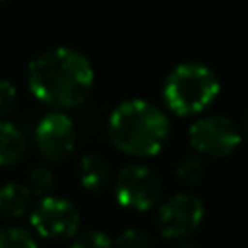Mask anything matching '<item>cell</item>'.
Returning <instances> with one entry per match:
<instances>
[{
  "label": "cell",
  "instance_id": "obj_9",
  "mask_svg": "<svg viewBox=\"0 0 248 248\" xmlns=\"http://www.w3.org/2000/svg\"><path fill=\"white\" fill-rule=\"evenodd\" d=\"M78 178L87 192L99 194L110 182V167L101 155L85 153L78 163Z\"/></svg>",
  "mask_w": 248,
  "mask_h": 248
},
{
  "label": "cell",
  "instance_id": "obj_14",
  "mask_svg": "<svg viewBox=\"0 0 248 248\" xmlns=\"http://www.w3.org/2000/svg\"><path fill=\"white\" fill-rule=\"evenodd\" d=\"M203 172H205V165H203V159L198 155H188L176 165V176L186 184L200 182Z\"/></svg>",
  "mask_w": 248,
  "mask_h": 248
},
{
  "label": "cell",
  "instance_id": "obj_5",
  "mask_svg": "<svg viewBox=\"0 0 248 248\" xmlns=\"http://www.w3.org/2000/svg\"><path fill=\"white\" fill-rule=\"evenodd\" d=\"M31 227L33 231L46 240H70L79 231V211L78 207L58 196H45L39 198L31 211Z\"/></svg>",
  "mask_w": 248,
  "mask_h": 248
},
{
  "label": "cell",
  "instance_id": "obj_11",
  "mask_svg": "<svg viewBox=\"0 0 248 248\" xmlns=\"http://www.w3.org/2000/svg\"><path fill=\"white\" fill-rule=\"evenodd\" d=\"M31 190L23 182H6L0 186V217L16 219L27 213L31 205Z\"/></svg>",
  "mask_w": 248,
  "mask_h": 248
},
{
  "label": "cell",
  "instance_id": "obj_4",
  "mask_svg": "<svg viewBox=\"0 0 248 248\" xmlns=\"http://www.w3.org/2000/svg\"><path fill=\"white\" fill-rule=\"evenodd\" d=\"M161 192L163 184L159 174L143 163H130L122 167L114 178L116 202L132 211H147L155 207Z\"/></svg>",
  "mask_w": 248,
  "mask_h": 248
},
{
  "label": "cell",
  "instance_id": "obj_16",
  "mask_svg": "<svg viewBox=\"0 0 248 248\" xmlns=\"http://www.w3.org/2000/svg\"><path fill=\"white\" fill-rule=\"evenodd\" d=\"M149 246H151L149 236L138 229H126L114 240V248H149Z\"/></svg>",
  "mask_w": 248,
  "mask_h": 248
},
{
  "label": "cell",
  "instance_id": "obj_20",
  "mask_svg": "<svg viewBox=\"0 0 248 248\" xmlns=\"http://www.w3.org/2000/svg\"><path fill=\"white\" fill-rule=\"evenodd\" d=\"M4 2H6V0H0V4H4Z\"/></svg>",
  "mask_w": 248,
  "mask_h": 248
},
{
  "label": "cell",
  "instance_id": "obj_1",
  "mask_svg": "<svg viewBox=\"0 0 248 248\" xmlns=\"http://www.w3.org/2000/svg\"><path fill=\"white\" fill-rule=\"evenodd\" d=\"M93 83L95 72L89 58L70 46L45 50L27 68L29 91L39 103L54 110L81 107L91 95Z\"/></svg>",
  "mask_w": 248,
  "mask_h": 248
},
{
  "label": "cell",
  "instance_id": "obj_13",
  "mask_svg": "<svg viewBox=\"0 0 248 248\" xmlns=\"http://www.w3.org/2000/svg\"><path fill=\"white\" fill-rule=\"evenodd\" d=\"M27 186H29L31 194L37 196V198L48 196L52 192V188H54V174H52V170L48 167H45V165L33 167L29 170V174H27Z\"/></svg>",
  "mask_w": 248,
  "mask_h": 248
},
{
  "label": "cell",
  "instance_id": "obj_6",
  "mask_svg": "<svg viewBox=\"0 0 248 248\" xmlns=\"http://www.w3.org/2000/svg\"><path fill=\"white\" fill-rule=\"evenodd\" d=\"M205 215L203 203L194 194H174L157 209V229L167 240H182L202 225Z\"/></svg>",
  "mask_w": 248,
  "mask_h": 248
},
{
  "label": "cell",
  "instance_id": "obj_8",
  "mask_svg": "<svg viewBox=\"0 0 248 248\" xmlns=\"http://www.w3.org/2000/svg\"><path fill=\"white\" fill-rule=\"evenodd\" d=\"M33 141L43 159L50 163L66 161L76 149V124L64 110H52L37 122Z\"/></svg>",
  "mask_w": 248,
  "mask_h": 248
},
{
  "label": "cell",
  "instance_id": "obj_17",
  "mask_svg": "<svg viewBox=\"0 0 248 248\" xmlns=\"http://www.w3.org/2000/svg\"><path fill=\"white\" fill-rule=\"evenodd\" d=\"M17 103V89L10 79H0V120L8 116Z\"/></svg>",
  "mask_w": 248,
  "mask_h": 248
},
{
  "label": "cell",
  "instance_id": "obj_15",
  "mask_svg": "<svg viewBox=\"0 0 248 248\" xmlns=\"http://www.w3.org/2000/svg\"><path fill=\"white\" fill-rule=\"evenodd\" d=\"M70 248H114V240L107 232L91 229L76 234L72 238Z\"/></svg>",
  "mask_w": 248,
  "mask_h": 248
},
{
  "label": "cell",
  "instance_id": "obj_3",
  "mask_svg": "<svg viewBox=\"0 0 248 248\" xmlns=\"http://www.w3.org/2000/svg\"><path fill=\"white\" fill-rule=\"evenodd\" d=\"M219 95V78L202 62L174 66L163 83V101L178 116H192L205 110Z\"/></svg>",
  "mask_w": 248,
  "mask_h": 248
},
{
  "label": "cell",
  "instance_id": "obj_10",
  "mask_svg": "<svg viewBox=\"0 0 248 248\" xmlns=\"http://www.w3.org/2000/svg\"><path fill=\"white\" fill-rule=\"evenodd\" d=\"M27 151V140L23 132L8 120H0V167H16L21 163Z\"/></svg>",
  "mask_w": 248,
  "mask_h": 248
},
{
  "label": "cell",
  "instance_id": "obj_19",
  "mask_svg": "<svg viewBox=\"0 0 248 248\" xmlns=\"http://www.w3.org/2000/svg\"><path fill=\"white\" fill-rule=\"evenodd\" d=\"M178 248H198V246H194V244H180Z\"/></svg>",
  "mask_w": 248,
  "mask_h": 248
},
{
  "label": "cell",
  "instance_id": "obj_12",
  "mask_svg": "<svg viewBox=\"0 0 248 248\" xmlns=\"http://www.w3.org/2000/svg\"><path fill=\"white\" fill-rule=\"evenodd\" d=\"M0 248H39V242L27 229L6 225L0 229Z\"/></svg>",
  "mask_w": 248,
  "mask_h": 248
},
{
  "label": "cell",
  "instance_id": "obj_18",
  "mask_svg": "<svg viewBox=\"0 0 248 248\" xmlns=\"http://www.w3.org/2000/svg\"><path fill=\"white\" fill-rule=\"evenodd\" d=\"M244 132H246V136H248V112H246V116H244Z\"/></svg>",
  "mask_w": 248,
  "mask_h": 248
},
{
  "label": "cell",
  "instance_id": "obj_7",
  "mask_svg": "<svg viewBox=\"0 0 248 248\" xmlns=\"http://www.w3.org/2000/svg\"><path fill=\"white\" fill-rule=\"evenodd\" d=\"M190 145L207 157H227L240 143L238 126L221 114H209L198 118L188 130Z\"/></svg>",
  "mask_w": 248,
  "mask_h": 248
},
{
  "label": "cell",
  "instance_id": "obj_2",
  "mask_svg": "<svg viewBox=\"0 0 248 248\" xmlns=\"http://www.w3.org/2000/svg\"><path fill=\"white\" fill-rule=\"evenodd\" d=\"M170 134L167 114L147 99H128L114 107L107 122L110 143L130 157H153L161 153Z\"/></svg>",
  "mask_w": 248,
  "mask_h": 248
}]
</instances>
